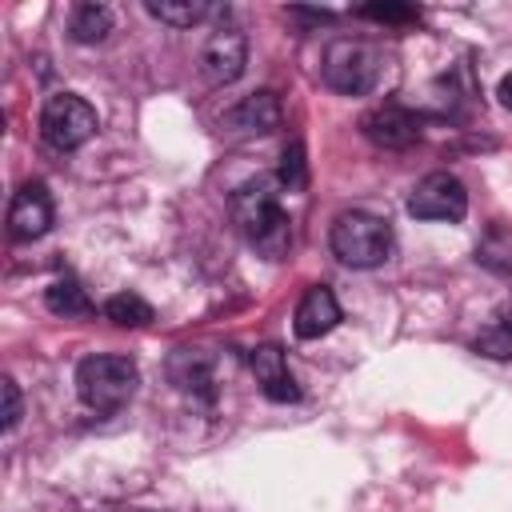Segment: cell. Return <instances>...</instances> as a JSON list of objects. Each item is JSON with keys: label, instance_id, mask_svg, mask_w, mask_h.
I'll use <instances>...</instances> for the list:
<instances>
[{"label": "cell", "instance_id": "6da1fadb", "mask_svg": "<svg viewBox=\"0 0 512 512\" xmlns=\"http://www.w3.org/2000/svg\"><path fill=\"white\" fill-rule=\"evenodd\" d=\"M232 220L244 232V240L268 260H280L292 244V220L280 208V200L272 192V180L240 184L236 196H232Z\"/></svg>", "mask_w": 512, "mask_h": 512}, {"label": "cell", "instance_id": "7a4b0ae2", "mask_svg": "<svg viewBox=\"0 0 512 512\" xmlns=\"http://www.w3.org/2000/svg\"><path fill=\"white\" fill-rule=\"evenodd\" d=\"M328 244L336 252L340 264L348 268H380L392 256V224L376 212H340L328 228Z\"/></svg>", "mask_w": 512, "mask_h": 512}, {"label": "cell", "instance_id": "3957f363", "mask_svg": "<svg viewBox=\"0 0 512 512\" xmlns=\"http://www.w3.org/2000/svg\"><path fill=\"white\" fill-rule=\"evenodd\" d=\"M140 372L128 356H88L76 368V392L92 412H116L132 400Z\"/></svg>", "mask_w": 512, "mask_h": 512}, {"label": "cell", "instance_id": "277c9868", "mask_svg": "<svg viewBox=\"0 0 512 512\" xmlns=\"http://www.w3.org/2000/svg\"><path fill=\"white\" fill-rule=\"evenodd\" d=\"M380 72H384V56L372 40L344 36V40H332L324 52V80H328V88H336L344 96L372 92L380 84Z\"/></svg>", "mask_w": 512, "mask_h": 512}, {"label": "cell", "instance_id": "5b68a950", "mask_svg": "<svg viewBox=\"0 0 512 512\" xmlns=\"http://www.w3.org/2000/svg\"><path fill=\"white\" fill-rule=\"evenodd\" d=\"M96 124H100L96 108L84 96H76V92H56L40 108V132L60 152H72V148L88 144L96 136Z\"/></svg>", "mask_w": 512, "mask_h": 512}, {"label": "cell", "instance_id": "8992f818", "mask_svg": "<svg viewBox=\"0 0 512 512\" xmlns=\"http://www.w3.org/2000/svg\"><path fill=\"white\" fill-rule=\"evenodd\" d=\"M408 212H412L416 220H448V224H456V220H464V212H468V188H464L452 172H428V176L412 188Z\"/></svg>", "mask_w": 512, "mask_h": 512}, {"label": "cell", "instance_id": "52a82bcc", "mask_svg": "<svg viewBox=\"0 0 512 512\" xmlns=\"http://www.w3.org/2000/svg\"><path fill=\"white\" fill-rule=\"evenodd\" d=\"M244 64H248V36L240 28H216L200 48V72L208 84L240 80Z\"/></svg>", "mask_w": 512, "mask_h": 512}, {"label": "cell", "instance_id": "ba28073f", "mask_svg": "<svg viewBox=\"0 0 512 512\" xmlns=\"http://www.w3.org/2000/svg\"><path fill=\"white\" fill-rule=\"evenodd\" d=\"M360 132L384 148V152H400V148H412L420 140V116L408 112L404 104H376L372 112L360 116Z\"/></svg>", "mask_w": 512, "mask_h": 512}, {"label": "cell", "instance_id": "9c48e42d", "mask_svg": "<svg viewBox=\"0 0 512 512\" xmlns=\"http://www.w3.org/2000/svg\"><path fill=\"white\" fill-rule=\"evenodd\" d=\"M48 228H52V196L40 180H32L8 204V236L12 240H36Z\"/></svg>", "mask_w": 512, "mask_h": 512}, {"label": "cell", "instance_id": "30bf717a", "mask_svg": "<svg viewBox=\"0 0 512 512\" xmlns=\"http://www.w3.org/2000/svg\"><path fill=\"white\" fill-rule=\"evenodd\" d=\"M336 324H340V304H336L332 288H324V284L308 288V292L300 296L296 312H292L296 336H300V340H320V336H328Z\"/></svg>", "mask_w": 512, "mask_h": 512}, {"label": "cell", "instance_id": "8fae6325", "mask_svg": "<svg viewBox=\"0 0 512 512\" xmlns=\"http://www.w3.org/2000/svg\"><path fill=\"white\" fill-rule=\"evenodd\" d=\"M248 364H252V376H256V384H260V392L268 400H276V404L300 400V388H296V380L288 372V360H284V352L276 344H260Z\"/></svg>", "mask_w": 512, "mask_h": 512}, {"label": "cell", "instance_id": "7c38bea8", "mask_svg": "<svg viewBox=\"0 0 512 512\" xmlns=\"http://www.w3.org/2000/svg\"><path fill=\"white\" fill-rule=\"evenodd\" d=\"M228 124H232L236 132H252V136H268L272 128H280V100H276V92L260 88V92L244 96V100L228 112Z\"/></svg>", "mask_w": 512, "mask_h": 512}, {"label": "cell", "instance_id": "4fadbf2b", "mask_svg": "<svg viewBox=\"0 0 512 512\" xmlns=\"http://www.w3.org/2000/svg\"><path fill=\"white\" fill-rule=\"evenodd\" d=\"M144 8H148V16H156V20L172 24V28H196L208 16H220V8L204 4V0H148Z\"/></svg>", "mask_w": 512, "mask_h": 512}, {"label": "cell", "instance_id": "5bb4252c", "mask_svg": "<svg viewBox=\"0 0 512 512\" xmlns=\"http://www.w3.org/2000/svg\"><path fill=\"white\" fill-rule=\"evenodd\" d=\"M68 32H72L76 44H100L112 32V8L92 4V0L76 4L72 16H68Z\"/></svg>", "mask_w": 512, "mask_h": 512}, {"label": "cell", "instance_id": "9a60e30c", "mask_svg": "<svg viewBox=\"0 0 512 512\" xmlns=\"http://www.w3.org/2000/svg\"><path fill=\"white\" fill-rule=\"evenodd\" d=\"M476 352L480 356H492V360H512V308L496 312L484 332L476 336Z\"/></svg>", "mask_w": 512, "mask_h": 512}, {"label": "cell", "instance_id": "2e32d148", "mask_svg": "<svg viewBox=\"0 0 512 512\" xmlns=\"http://www.w3.org/2000/svg\"><path fill=\"white\" fill-rule=\"evenodd\" d=\"M104 316L120 328H144V324H152V304L140 300L136 292H120V296L104 300Z\"/></svg>", "mask_w": 512, "mask_h": 512}, {"label": "cell", "instance_id": "e0dca14e", "mask_svg": "<svg viewBox=\"0 0 512 512\" xmlns=\"http://www.w3.org/2000/svg\"><path fill=\"white\" fill-rule=\"evenodd\" d=\"M44 304H48L56 316H88V312H92V304H88V296H84V288H80L76 280H56V284H48Z\"/></svg>", "mask_w": 512, "mask_h": 512}, {"label": "cell", "instance_id": "ac0fdd59", "mask_svg": "<svg viewBox=\"0 0 512 512\" xmlns=\"http://www.w3.org/2000/svg\"><path fill=\"white\" fill-rule=\"evenodd\" d=\"M476 260L488 264V268H496V272H508V268H512V228L492 224L488 236H484L480 248H476Z\"/></svg>", "mask_w": 512, "mask_h": 512}, {"label": "cell", "instance_id": "d6986e66", "mask_svg": "<svg viewBox=\"0 0 512 512\" xmlns=\"http://www.w3.org/2000/svg\"><path fill=\"white\" fill-rule=\"evenodd\" d=\"M280 184L288 188V192H300L304 184H308V156H304V140L296 136V140H288V148L280 152Z\"/></svg>", "mask_w": 512, "mask_h": 512}, {"label": "cell", "instance_id": "ffe728a7", "mask_svg": "<svg viewBox=\"0 0 512 512\" xmlns=\"http://www.w3.org/2000/svg\"><path fill=\"white\" fill-rule=\"evenodd\" d=\"M360 16L380 20V24H408V20H416L420 12H416V8H404V4H368V8H360Z\"/></svg>", "mask_w": 512, "mask_h": 512}, {"label": "cell", "instance_id": "44dd1931", "mask_svg": "<svg viewBox=\"0 0 512 512\" xmlns=\"http://www.w3.org/2000/svg\"><path fill=\"white\" fill-rule=\"evenodd\" d=\"M0 392H4V432H12L20 424V416H24V400H20V388H16L12 376L0 380Z\"/></svg>", "mask_w": 512, "mask_h": 512}, {"label": "cell", "instance_id": "7402d4cb", "mask_svg": "<svg viewBox=\"0 0 512 512\" xmlns=\"http://www.w3.org/2000/svg\"><path fill=\"white\" fill-rule=\"evenodd\" d=\"M496 96H500V104H504V108H512V72H508V76L500 80V88H496Z\"/></svg>", "mask_w": 512, "mask_h": 512}]
</instances>
